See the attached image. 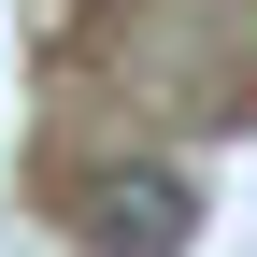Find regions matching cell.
Returning <instances> with one entry per match:
<instances>
[{"label":"cell","mask_w":257,"mask_h":257,"mask_svg":"<svg viewBox=\"0 0 257 257\" xmlns=\"http://www.w3.org/2000/svg\"><path fill=\"white\" fill-rule=\"evenodd\" d=\"M72 243L86 257H186L200 243V186H186L172 157H114V172L72 186Z\"/></svg>","instance_id":"cell-1"}]
</instances>
